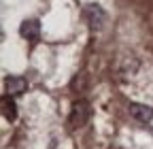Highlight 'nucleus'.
I'll return each instance as SVG.
<instances>
[{
	"instance_id": "1",
	"label": "nucleus",
	"mask_w": 153,
	"mask_h": 149,
	"mask_svg": "<svg viewBox=\"0 0 153 149\" xmlns=\"http://www.w3.org/2000/svg\"><path fill=\"white\" fill-rule=\"evenodd\" d=\"M91 115V109H89V102L87 100H76L70 109V117H68V126L70 128H81L87 124Z\"/></svg>"
},
{
	"instance_id": "2",
	"label": "nucleus",
	"mask_w": 153,
	"mask_h": 149,
	"mask_svg": "<svg viewBox=\"0 0 153 149\" xmlns=\"http://www.w3.org/2000/svg\"><path fill=\"white\" fill-rule=\"evenodd\" d=\"M83 15H85V19H87V24H89L91 30H102L104 24H106V13H104V9L100 4H94V2L85 4Z\"/></svg>"
},
{
	"instance_id": "3",
	"label": "nucleus",
	"mask_w": 153,
	"mask_h": 149,
	"mask_svg": "<svg viewBox=\"0 0 153 149\" xmlns=\"http://www.w3.org/2000/svg\"><path fill=\"white\" fill-rule=\"evenodd\" d=\"M19 34L28 41H36L38 34H41V24H38V19H24L22 26H19Z\"/></svg>"
},
{
	"instance_id": "4",
	"label": "nucleus",
	"mask_w": 153,
	"mask_h": 149,
	"mask_svg": "<svg viewBox=\"0 0 153 149\" xmlns=\"http://www.w3.org/2000/svg\"><path fill=\"white\" fill-rule=\"evenodd\" d=\"M130 115L134 117V119H138V121H151L153 119V109L149 107V104H140V102H134V104H130Z\"/></svg>"
},
{
	"instance_id": "5",
	"label": "nucleus",
	"mask_w": 153,
	"mask_h": 149,
	"mask_svg": "<svg viewBox=\"0 0 153 149\" xmlns=\"http://www.w3.org/2000/svg\"><path fill=\"white\" fill-rule=\"evenodd\" d=\"M0 107H2V117H4L7 121H15V117H17V104H15V100L11 98V94L2 96Z\"/></svg>"
},
{
	"instance_id": "6",
	"label": "nucleus",
	"mask_w": 153,
	"mask_h": 149,
	"mask_svg": "<svg viewBox=\"0 0 153 149\" xmlns=\"http://www.w3.org/2000/svg\"><path fill=\"white\" fill-rule=\"evenodd\" d=\"M4 87H7V92L11 96L13 94H22V92H26V87H28V81L24 77H9L4 81Z\"/></svg>"
}]
</instances>
